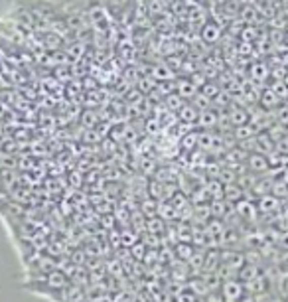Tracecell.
Masks as SVG:
<instances>
[{
  "mask_svg": "<svg viewBox=\"0 0 288 302\" xmlns=\"http://www.w3.org/2000/svg\"><path fill=\"white\" fill-rule=\"evenodd\" d=\"M81 52H83V48H81V44H75V46H71V48H67V53L69 55H81Z\"/></svg>",
  "mask_w": 288,
  "mask_h": 302,
  "instance_id": "31",
  "label": "cell"
},
{
  "mask_svg": "<svg viewBox=\"0 0 288 302\" xmlns=\"http://www.w3.org/2000/svg\"><path fill=\"white\" fill-rule=\"evenodd\" d=\"M178 117H180V121H184V123L192 124V123H196V121H198L199 111L192 105V103H186V105L178 111Z\"/></svg>",
  "mask_w": 288,
  "mask_h": 302,
  "instance_id": "14",
  "label": "cell"
},
{
  "mask_svg": "<svg viewBox=\"0 0 288 302\" xmlns=\"http://www.w3.org/2000/svg\"><path fill=\"white\" fill-rule=\"evenodd\" d=\"M138 241H140V237H138V233H136V231L125 229L123 233H121V245H123V247L128 245V249H130L132 245H136Z\"/></svg>",
  "mask_w": 288,
  "mask_h": 302,
  "instance_id": "20",
  "label": "cell"
},
{
  "mask_svg": "<svg viewBox=\"0 0 288 302\" xmlns=\"http://www.w3.org/2000/svg\"><path fill=\"white\" fill-rule=\"evenodd\" d=\"M274 286H276V296L288 300V271H278L274 277Z\"/></svg>",
  "mask_w": 288,
  "mask_h": 302,
  "instance_id": "9",
  "label": "cell"
},
{
  "mask_svg": "<svg viewBox=\"0 0 288 302\" xmlns=\"http://www.w3.org/2000/svg\"><path fill=\"white\" fill-rule=\"evenodd\" d=\"M203 188H205V192L209 195V199H223V195H225V184L221 180H217V178L207 180Z\"/></svg>",
  "mask_w": 288,
  "mask_h": 302,
  "instance_id": "5",
  "label": "cell"
},
{
  "mask_svg": "<svg viewBox=\"0 0 288 302\" xmlns=\"http://www.w3.org/2000/svg\"><path fill=\"white\" fill-rule=\"evenodd\" d=\"M174 71L170 70V68H166V65H156L152 73H150V77L156 81V79H160V81H174Z\"/></svg>",
  "mask_w": 288,
  "mask_h": 302,
  "instance_id": "17",
  "label": "cell"
},
{
  "mask_svg": "<svg viewBox=\"0 0 288 302\" xmlns=\"http://www.w3.org/2000/svg\"><path fill=\"white\" fill-rule=\"evenodd\" d=\"M243 195H245V190L235 182V184H229V186H225V202H229V204H237V202H241L243 199Z\"/></svg>",
  "mask_w": 288,
  "mask_h": 302,
  "instance_id": "13",
  "label": "cell"
},
{
  "mask_svg": "<svg viewBox=\"0 0 288 302\" xmlns=\"http://www.w3.org/2000/svg\"><path fill=\"white\" fill-rule=\"evenodd\" d=\"M146 253H148V247L144 245L142 241H138L136 245H132V247H130V255H132L138 263H144V261H146Z\"/></svg>",
  "mask_w": 288,
  "mask_h": 302,
  "instance_id": "21",
  "label": "cell"
},
{
  "mask_svg": "<svg viewBox=\"0 0 288 302\" xmlns=\"http://www.w3.org/2000/svg\"><path fill=\"white\" fill-rule=\"evenodd\" d=\"M269 65L265 61H255L251 65V79L253 81H265L269 77Z\"/></svg>",
  "mask_w": 288,
  "mask_h": 302,
  "instance_id": "15",
  "label": "cell"
},
{
  "mask_svg": "<svg viewBox=\"0 0 288 302\" xmlns=\"http://www.w3.org/2000/svg\"><path fill=\"white\" fill-rule=\"evenodd\" d=\"M85 261H87V255H85V251H81V249L73 251V255H71V265H75V266H83V265H85Z\"/></svg>",
  "mask_w": 288,
  "mask_h": 302,
  "instance_id": "24",
  "label": "cell"
},
{
  "mask_svg": "<svg viewBox=\"0 0 288 302\" xmlns=\"http://www.w3.org/2000/svg\"><path fill=\"white\" fill-rule=\"evenodd\" d=\"M140 212L144 213V217H158V202L152 199V197H146L140 204Z\"/></svg>",
  "mask_w": 288,
  "mask_h": 302,
  "instance_id": "18",
  "label": "cell"
},
{
  "mask_svg": "<svg viewBox=\"0 0 288 302\" xmlns=\"http://www.w3.org/2000/svg\"><path fill=\"white\" fill-rule=\"evenodd\" d=\"M237 52L241 53V55H251V53H255V48H253V44L241 42V44L237 46Z\"/></svg>",
  "mask_w": 288,
  "mask_h": 302,
  "instance_id": "27",
  "label": "cell"
},
{
  "mask_svg": "<svg viewBox=\"0 0 288 302\" xmlns=\"http://www.w3.org/2000/svg\"><path fill=\"white\" fill-rule=\"evenodd\" d=\"M253 40H255V30H253L251 26L243 28V30H241V42H247V44H251Z\"/></svg>",
  "mask_w": 288,
  "mask_h": 302,
  "instance_id": "26",
  "label": "cell"
},
{
  "mask_svg": "<svg viewBox=\"0 0 288 302\" xmlns=\"http://www.w3.org/2000/svg\"><path fill=\"white\" fill-rule=\"evenodd\" d=\"M280 103V99L274 95V91L272 89H267V91H263V97H261V105L265 107V109H272V107H276Z\"/></svg>",
  "mask_w": 288,
  "mask_h": 302,
  "instance_id": "19",
  "label": "cell"
},
{
  "mask_svg": "<svg viewBox=\"0 0 288 302\" xmlns=\"http://www.w3.org/2000/svg\"><path fill=\"white\" fill-rule=\"evenodd\" d=\"M280 206H282V202H280L278 197H274L272 194L261 195V197H259V202H257L259 212H263V213L276 212V210H280Z\"/></svg>",
  "mask_w": 288,
  "mask_h": 302,
  "instance_id": "4",
  "label": "cell"
},
{
  "mask_svg": "<svg viewBox=\"0 0 288 302\" xmlns=\"http://www.w3.org/2000/svg\"><path fill=\"white\" fill-rule=\"evenodd\" d=\"M146 132H148V135L160 132V123H158V121H148V123H146Z\"/></svg>",
  "mask_w": 288,
  "mask_h": 302,
  "instance_id": "28",
  "label": "cell"
},
{
  "mask_svg": "<svg viewBox=\"0 0 288 302\" xmlns=\"http://www.w3.org/2000/svg\"><path fill=\"white\" fill-rule=\"evenodd\" d=\"M227 119H229V123L235 124V126H241V124L251 123V115H249V111L239 109V107H231V109H229Z\"/></svg>",
  "mask_w": 288,
  "mask_h": 302,
  "instance_id": "7",
  "label": "cell"
},
{
  "mask_svg": "<svg viewBox=\"0 0 288 302\" xmlns=\"http://www.w3.org/2000/svg\"><path fill=\"white\" fill-rule=\"evenodd\" d=\"M176 91L182 99H194L198 95V85L192 83V79H180L176 83Z\"/></svg>",
  "mask_w": 288,
  "mask_h": 302,
  "instance_id": "6",
  "label": "cell"
},
{
  "mask_svg": "<svg viewBox=\"0 0 288 302\" xmlns=\"http://www.w3.org/2000/svg\"><path fill=\"white\" fill-rule=\"evenodd\" d=\"M286 197H288V195H286Z\"/></svg>",
  "mask_w": 288,
  "mask_h": 302,
  "instance_id": "33",
  "label": "cell"
},
{
  "mask_svg": "<svg viewBox=\"0 0 288 302\" xmlns=\"http://www.w3.org/2000/svg\"><path fill=\"white\" fill-rule=\"evenodd\" d=\"M166 105H168L170 111H180L182 107L186 105V99H182L180 95L172 93V95H168V97H166Z\"/></svg>",
  "mask_w": 288,
  "mask_h": 302,
  "instance_id": "22",
  "label": "cell"
},
{
  "mask_svg": "<svg viewBox=\"0 0 288 302\" xmlns=\"http://www.w3.org/2000/svg\"><path fill=\"white\" fill-rule=\"evenodd\" d=\"M235 208V213L239 215V219H247V221H255L257 219V215H259V208L255 206V202L251 199H241V202H237L233 206Z\"/></svg>",
  "mask_w": 288,
  "mask_h": 302,
  "instance_id": "3",
  "label": "cell"
},
{
  "mask_svg": "<svg viewBox=\"0 0 288 302\" xmlns=\"http://www.w3.org/2000/svg\"><path fill=\"white\" fill-rule=\"evenodd\" d=\"M194 253H196L194 243H176V245H174V257H178V261L188 263Z\"/></svg>",
  "mask_w": 288,
  "mask_h": 302,
  "instance_id": "10",
  "label": "cell"
},
{
  "mask_svg": "<svg viewBox=\"0 0 288 302\" xmlns=\"http://www.w3.org/2000/svg\"><path fill=\"white\" fill-rule=\"evenodd\" d=\"M198 121L203 128H209V126H215V124L219 123V117H217L215 111L207 109V111H201V113H199Z\"/></svg>",
  "mask_w": 288,
  "mask_h": 302,
  "instance_id": "16",
  "label": "cell"
},
{
  "mask_svg": "<svg viewBox=\"0 0 288 302\" xmlns=\"http://www.w3.org/2000/svg\"><path fill=\"white\" fill-rule=\"evenodd\" d=\"M93 117H95V113H93V111H85V113L81 115V121L87 124V126H91V124H93Z\"/></svg>",
  "mask_w": 288,
  "mask_h": 302,
  "instance_id": "30",
  "label": "cell"
},
{
  "mask_svg": "<svg viewBox=\"0 0 288 302\" xmlns=\"http://www.w3.org/2000/svg\"><path fill=\"white\" fill-rule=\"evenodd\" d=\"M255 137H257V128H255L251 123L241 124V126H237V128H235V139H237L239 142L253 141Z\"/></svg>",
  "mask_w": 288,
  "mask_h": 302,
  "instance_id": "12",
  "label": "cell"
},
{
  "mask_svg": "<svg viewBox=\"0 0 288 302\" xmlns=\"http://www.w3.org/2000/svg\"><path fill=\"white\" fill-rule=\"evenodd\" d=\"M221 296L225 302H239L243 296H247V290H245V284L241 283L239 279H229V281H223L221 283Z\"/></svg>",
  "mask_w": 288,
  "mask_h": 302,
  "instance_id": "1",
  "label": "cell"
},
{
  "mask_svg": "<svg viewBox=\"0 0 288 302\" xmlns=\"http://www.w3.org/2000/svg\"><path fill=\"white\" fill-rule=\"evenodd\" d=\"M201 38H203V42L213 44V42H217L221 38V28L217 26L215 22H209V24H205L201 28Z\"/></svg>",
  "mask_w": 288,
  "mask_h": 302,
  "instance_id": "11",
  "label": "cell"
},
{
  "mask_svg": "<svg viewBox=\"0 0 288 302\" xmlns=\"http://www.w3.org/2000/svg\"><path fill=\"white\" fill-rule=\"evenodd\" d=\"M229 210H231V206H229V202H225V197H223V199H209V212H211V217L223 219Z\"/></svg>",
  "mask_w": 288,
  "mask_h": 302,
  "instance_id": "8",
  "label": "cell"
},
{
  "mask_svg": "<svg viewBox=\"0 0 288 302\" xmlns=\"http://www.w3.org/2000/svg\"><path fill=\"white\" fill-rule=\"evenodd\" d=\"M270 302H286L284 300V298H280V296H276V294H274V296H272V300Z\"/></svg>",
  "mask_w": 288,
  "mask_h": 302,
  "instance_id": "32",
  "label": "cell"
},
{
  "mask_svg": "<svg viewBox=\"0 0 288 302\" xmlns=\"http://www.w3.org/2000/svg\"><path fill=\"white\" fill-rule=\"evenodd\" d=\"M245 168L247 172L253 176H267L270 172V162L265 154H259V152H251L247 160H245Z\"/></svg>",
  "mask_w": 288,
  "mask_h": 302,
  "instance_id": "2",
  "label": "cell"
},
{
  "mask_svg": "<svg viewBox=\"0 0 288 302\" xmlns=\"http://www.w3.org/2000/svg\"><path fill=\"white\" fill-rule=\"evenodd\" d=\"M57 44H59V38H57V36H46V46H48V48H52V50H55V48H57Z\"/></svg>",
  "mask_w": 288,
  "mask_h": 302,
  "instance_id": "29",
  "label": "cell"
},
{
  "mask_svg": "<svg viewBox=\"0 0 288 302\" xmlns=\"http://www.w3.org/2000/svg\"><path fill=\"white\" fill-rule=\"evenodd\" d=\"M140 168H142V172H154L156 170V162L150 156H144L142 162H140Z\"/></svg>",
  "mask_w": 288,
  "mask_h": 302,
  "instance_id": "25",
  "label": "cell"
},
{
  "mask_svg": "<svg viewBox=\"0 0 288 302\" xmlns=\"http://www.w3.org/2000/svg\"><path fill=\"white\" fill-rule=\"evenodd\" d=\"M198 137H199V132H190V135H186V137L182 139V148H184L186 152H192V148L198 146Z\"/></svg>",
  "mask_w": 288,
  "mask_h": 302,
  "instance_id": "23",
  "label": "cell"
}]
</instances>
